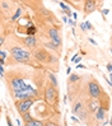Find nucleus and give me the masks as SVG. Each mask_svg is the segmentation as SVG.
<instances>
[{"label": "nucleus", "instance_id": "obj_10", "mask_svg": "<svg viewBox=\"0 0 112 126\" xmlns=\"http://www.w3.org/2000/svg\"><path fill=\"white\" fill-rule=\"evenodd\" d=\"M36 31H37V28H36L34 26H32V24H29L28 28H27V34H28V36H34Z\"/></svg>", "mask_w": 112, "mask_h": 126}, {"label": "nucleus", "instance_id": "obj_24", "mask_svg": "<svg viewBox=\"0 0 112 126\" xmlns=\"http://www.w3.org/2000/svg\"><path fill=\"white\" fill-rule=\"evenodd\" d=\"M80 28H81V31H85V29H87V28H85V26H84L83 23L80 24Z\"/></svg>", "mask_w": 112, "mask_h": 126}, {"label": "nucleus", "instance_id": "obj_14", "mask_svg": "<svg viewBox=\"0 0 112 126\" xmlns=\"http://www.w3.org/2000/svg\"><path fill=\"white\" fill-rule=\"evenodd\" d=\"M60 6H61V9H64V10L66 12V14H68V16H70V14H71V13H70V9L68 8V5H66L65 3H60Z\"/></svg>", "mask_w": 112, "mask_h": 126}, {"label": "nucleus", "instance_id": "obj_2", "mask_svg": "<svg viewBox=\"0 0 112 126\" xmlns=\"http://www.w3.org/2000/svg\"><path fill=\"white\" fill-rule=\"evenodd\" d=\"M57 92L56 88L52 87V84H47L46 85V92H45V101H46L50 106H54L57 103Z\"/></svg>", "mask_w": 112, "mask_h": 126}, {"label": "nucleus", "instance_id": "obj_1", "mask_svg": "<svg viewBox=\"0 0 112 126\" xmlns=\"http://www.w3.org/2000/svg\"><path fill=\"white\" fill-rule=\"evenodd\" d=\"M10 55L13 56V59L18 63H27L31 59V54L26 50H22L20 47H13L10 48Z\"/></svg>", "mask_w": 112, "mask_h": 126}, {"label": "nucleus", "instance_id": "obj_19", "mask_svg": "<svg viewBox=\"0 0 112 126\" xmlns=\"http://www.w3.org/2000/svg\"><path fill=\"white\" fill-rule=\"evenodd\" d=\"M43 126H57L56 124H52V122H47V124H45Z\"/></svg>", "mask_w": 112, "mask_h": 126}, {"label": "nucleus", "instance_id": "obj_6", "mask_svg": "<svg viewBox=\"0 0 112 126\" xmlns=\"http://www.w3.org/2000/svg\"><path fill=\"white\" fill-rule=\"evenodd\" d=\"M97 9V3L93 0H87L84 1V13L85 14H91Z\"/></svg>", "mask_w": 112, "mask_h": 126}, {"label": "nucleus", "instance_id": "obj_21", "mask_svg": "<svg viewBox=\"0 0 112 126\" xmlns=\"http://www.w3.org/2000/svg\"><path fill=\"white\" fill-rule=\"evenodd\" d=\"M0 74H1V77L4 75V66H0Z\"/></svg>", "mask_w": 112, "mask_h": 126}, {"label": "nucleus", "instance_id": "obj_12", "mask_svg": "<svg viewBox=\"0 0 112 126\" xmlns=\"http://www.w3.org/2000/svg\"><path fill=\"white\" fill-rule=\"evenodd\" d=\"M80 79L79 75H77V74H71V75L69 77V83H74V81H78Z\"/></svg>", "mask_w": 112, "mask_h": 126}, {"label": "nucleus", "instance_id": "obj_17", "mask_svg": "<svg viewBox=\"0 0 112 126\" xmlns=\"http://www.w3.org/2000/svg\"><path fill=\"white\" fill-rule=\"evenodd\" d=\"M84 26H85V28H87V29H92V24H91V22H85Z\"/></svg>", "mask_w": 112, "mask_h": 126}, {"label": "nucleus", "instance_id": "obj_5", "mask_svg": "<svg viewBox=\"0 0 112 126\" xmlns=\"http://www.w3.org/2000/svg\"><path fill=\"white\" fill-rule=\"evenodd\" d=\"M33 103H34L33 99H24V101H19V102H17V105H16V106H17L18 112H19L20 115H24V113H27L28 111H29V108L33 106Z\"/></svg>", "mask_w": 112, "mask_h": 126}, {"label": "nucleus", "instance_id": "obj_16", "mask_svg": "<svg viewBox=\"0 0 112 126\" xmlns=\"http://www.w3.org/2000/svg\"><path fill=\"white\" fill-rule=\"evenodd\" d=\"M81 106H83V105H81V103H80V102H78V103H77V105H75V107H74V108H73V112H74V113H77V111H78V110H79V108H80Z\"/></svg>", "mask_w": 112, "mask_h": 126}, {"label": "nucleus", "instance_id": "obj_3", "mask_svg": "<svg viewBox=\"0 0 112 126\" xmlns=\"http://www.w3.org/2000/svg\"><path fill=\"white\" fill-rule=\"evenodd\" d=\"M88 92H89L92 98L99 99L101 95H102V88L96 80H92V81H89V84H88Z\"/></svg>", "mask_w": 112, "mask_h": 126}, {"label": "nucleus", "instance_id": "obj_27", "mask_svg": "<svg viewBox=\"0 0 112 126\" xmlns=\"http://www.w3.org/2000/svg\"><path fill=\"white\" fill-rule=\"evenodd\" d=\"M89 41H91V42H92V43H93V45H97V42H96V41H93V40H92V38H91V40H89Z\"/></svg>", "mask_w": 112, "mask_h": 126}, {"label": "nucleus", "instance_id": "obj_22", "mask_svg": "<svg viewBox=\"0 0 112 126\" xmlns=\"http://www.w3.org/2000/svg\"><path fill=\"white\" fill-rule=\"evenodd\" d=\"M107 69H108V71H110V73L112 71V65H111V64H108V65H107Z\"/></svg>", "mask_w": 112, "mask_h": 126}, {"label": "nucleus", "instance_id": "obj_26", "mask_svg": "<svg viewBox=\"0 0 112 126\" xmlns=\"http://www.w3.org/2000/svg\"><path fill=\"white\" fill-rule=\"evenodd\" d=\"M3 42H4V38H3V37H1V36H0V46H1V45H3Z\"/></svg>", "mask_w": 112, "mask_h": 126}, {"label": "nucleus", "instance_id": "obj_15", "mask_svg": "<svg viewBox=\"0 0 112 126\" xmlns=\"http://www.w3.org/2000/svg\"><path fill=\"white\" fill-rule=\"evenodd\" d=\"M22 116H23V120H24L26 122H28V121H31V120H33V118H32V116L29 115L28 112H27V113H24V115H22Z\"/></svg>", "mask_w": 112, "mask_h": 126}, {"label": "nucleus", "instance_id": "obj_11", "mask_svg": "<svg viewBox=\"0 0 112 126\" xmlns=\"http://www.w3.org/2000/svg\"><path fill=\"white\" fill-rule=\"evenodd\" d=\"M48 78H50V80H51V83H52V87H57V80H56V77L54 75V74H48Z\"/></svg>", "mask_w": 112, "mask_h": 126}, {"label": "nucleus", "instance_id": "obj_4", "mask_svg": "<svg viewBox=\"0 0 112 126\" xmlns=\"http://www.w3.org/2000/svg\"><path fill=\"white\" fill-rule=\"evenodd\" d=\"M34 57L37 59V60H40L41 63L43 64H47V63H51L52 61V56L51 54H48L46 50H43V48H38V50H36L34 51Z\"/></svg>", "mask_w": 112, "mask_h": 126}, {"label": "nucleus", "instance_id": "obj_25", "mask_svg": "<svg viewBox=\"0 0 112 126\" xmlns=\"http://www.w3.org/2000/svg\"><path fill=\"white\" fill-rule=\"evenodd\" d=\"M108 12H110L108 9H104V10H102V14H108Z\"/></svg>", "mask_w": 112, "mask_h": 126}, {"label": "nucleus", "instance_id": "obj_23", "mask_svg": "<svg viewBox=\"0 0 112 126\" xmlns=\"http://www.w3.org/2000/svg\"><path fill=\"white\" fill-rule=\"evenodd\" d=\"M0 66H4V59L0 57Z\"/></svg>", "mask_w": 112, "mask_h": 126}, {"label": "nucleus", "instance_id": "obj_18", "mask_svg": "<svg viewBox=\"0 0 112 126\" xmlns=\"http://www.w3.org/2000/svg\"><path fill=\"white\" fill-rule=\"evenodd\" d=\"M0 56H1V59H5V57H6V54L4 52V51L0 50Z\"/></svg>", "mask_w": 112, "mask_h": 126}, {"label": "nucleus", "instance_id": "obj_7", "mask_svg": "<svg viewBox=\"0 0 112 126\" xmlns=\"http://www.w3.org/2000/svg\"><path fill=\"white\" fill-rule=\"evenodd\" d=\"M23 42H24V45L29 48H33L36 47L37 45V40H36V37L34 36H28V37H24L23 38Z\"/></svg>", "mask_w": 112, "mask_h": 126}, {"label": "nucleus", "instance_id": "obj_8", "mask_svg": "<svg viewBox=\"0 0 112 126\" xmlns=\"http://www.w3.org/2000/svg\"><path fill=\"white\" fill-rule=\"evenodd\" d=\"M104 111H106V107L103 106H99L98 108H97V120L102 121L104 118Z\"/></svg>", "mask_w": 112, "mask_h": 126}, {"label": "nucleus", "instance_id": "obj_13", "mask_svg": "<svg viewBox=\"0 0 112 126\" xmlns=\"http://www.w3.org/2000/svg\"><path fill=\"white\" fill-rule=\"evenodd\" d=\"M20 14H22V9H20V8H18V10L16 12V14H14V16L12 17V20H17V19L20 17Z\"/></svg>", "mask_w": 112, "mask_h": 126}, {"label": "nucleus", "instance_id": "obj_20", "mask_svg": "<svg viewBox=\"0 0 112 126\" xmlns=\"http://www.w3.org/2000/svg\"><path fill=\"white\" fill-rule=\"evenodd\" d=\"M6 122H8V126H13V124H12V121H10L9 117H6Z\"/></svg>", "mask_w": 112, "mask_h": 126}, {"label": "nucleus", "instance_id": "obj_9", "mask_svg": "<svg viewBox=\"0 0 112 126\" xmlns=\"http://www.w3.org/2000/svg\"><path fill=\"white\" fill-rule=\"evenodd\" d=\"M26 126H43V122L38 120H31V121L26 122Z\"/></svg>", "mask_w": 112, "mask_h": 126}]
</instances>
